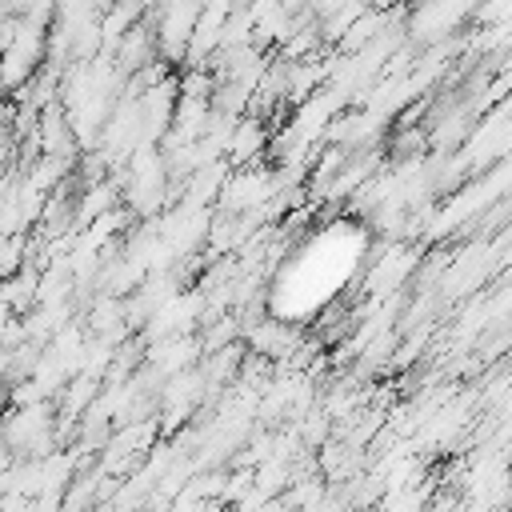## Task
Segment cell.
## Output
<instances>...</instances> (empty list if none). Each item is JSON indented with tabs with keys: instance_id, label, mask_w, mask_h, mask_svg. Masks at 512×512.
Listing matches in <instances>:
<instances>
[{
	"instance_id": "6da1fadb",
	"label": "cell",
	"mask_w": 512,
	"mask_h": 512,
	"mask_svg": "<svg viewBox=\"0 0 512 512\" xmlns=\"http://www.w3.org/2000/svg\"><path fill=\"white\" fill-rule=\"evenodd\" d=\"M196 16H200L196 4H168V8L156 12V32H152V40H156V52H160L164 60H184Z\"/></svg>"
}]
</instances>
